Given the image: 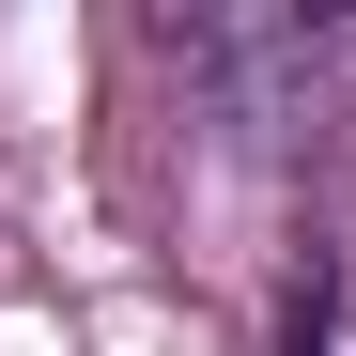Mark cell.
I'll return each instance as SVG.
<instances>
[{
	"label": "cell",
	"mask_w": 356,
	"mask_h": 356,
	"mask_svg": "<svg viewBox=\"0 0 356 356\" xmlns=\"http://www.w3.org/2000/svg\"><path fill=\"white\" fill-rule=\"evenodd\" d=\"M279 356H341V294H325V279H294V310H279Z\"/></svg>",
	"instance_id": "obj_1"
}]
</instances>
